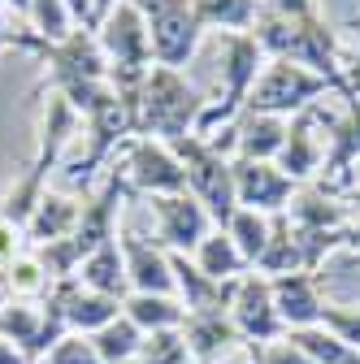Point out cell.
<instances>
[{
    "label": "cell",
    "instance_id": "obj_36",
    "mask_svg": "<svg viewBox=\"0 0 360 364\" xmlns=\"http://www.w3.org/2000/svg\"><path fill=\"white\" fill-rule=\"evenodd\" d=\"M260 5L278 18H317L322 14V0H260Z\"/></svg>",
    "mask_w": 360,
    "mask_h": 364
},
{
    "label": "cell",
    "instance_id": "obj_25",
    "mask_svg": "<svg viewBox=\"0 0 360 364\" xmlns=\"http://www.w3.org/2000/svg\"><path fill=\"white\" fill-rule=\"evenodd\" d=\"M191 9L213 35H243L260 18V0H191Z\"/></svg>",
    "mask_w": 360,
    "mask_h": 364
},
{
    "label": "cell",
    "instance_id": "obj_19",
    "mask_svg": "<svg viewBox=\"0 0 360 364\" xmlns=\"http://www.w3.org/2000/svg\"><path fill=\"white\" fill-rule=\"evenodd\" d=\"M57 299H61V312H65V330L70 334H100L109 321L122 316V299H109V295H96L78 287L74 278L70 282H57Z\"/></svg>",
    "mask_w": 360,
    "mask_h": 364
},
{
    "label": "cell",
    "instance_id": "obj_33",
    "mask_svg": "<svg viewBox=\"0 0 360 364\" xmlns=\"http://www.w3.org/2000/svg\"><path fill=\"white\" fill-rule=\"evenodd\" d=\"M248 351H252V360H256V364H317V360H308V355H304V351H300V347L287 338V334H282L278 343L248 347Z\"/></svg>",
    "mask_w": 360,
    "mask_h": 364
},
{
    "label": "cell",
    "instance_id": "obj_13",
    "mask_svg": "<svg viewBox=\"0 0 360 364\" xmlns=\"http://www.w3.org/2000/svg\"><path fill=\"white\" fill-rule=\"evenodd\" d=\"M231 169H235V200H239V208H252V213H265V217L287 213L291 200H295V191H300L274 161L231 156Z\"/></svg>",
    "mask_w": 360,
    "mask_h": 364
},
{
    "label": "cell",
    "instance_id": "obj_40",
    "mask_svg": "<svg viewBox=\"0 0 360 364\" xmlns=\"http://www.w3.org/2000/svg\"><path fill=\"white\" fill-rule=\"evenodd\" d=\"M347 247L360 256V213H356V217H351V225H347Z\"/></svg>",
    "mask_w": 360,
    "mask_h": 364
},
{
    "label": "cell",
    "instance_id": "obj_18",
    "mask_svg": "<svg viewBox=\"0 0 360 364\" xmlns=\"http://www.w3.org/2000/svg\"><path fill=\"white\" fill-rule=\"evenodd\" d=\"M274 287V308L282 316L287 334L291 330H308V326H322V291H317V273H282V278H269Z\"/></svg>",
    "mask_w": 360,
    "mask_h": 364
},
{
    "label": "cell",
    "instance_id": "obj_39",
    "mask_svg": "<svg viewBox=\"0 0 360 364\" xmlns=\"http://www.w3.org/2000/svg\"><path fill=\"white\" fill-rule=\"evenodd\" d=\"M0 364H31L22 347H14L9 338H0Z\"/></svg>",
    "mask_w": 360,
    "mask_h": 364
},
{
    "label": "cell",
    "instance_id": "obj_42",
    "mask_svg": "<svg viewBox=\"0 0 360 364\" xmlns=\"http://www.w3.org/2000/svg\"><path fill=\"white\" fill-rule=\"evenodd\" d=\"M117 5H122V0H92V14H96V22H100V18H109Z\"/></svg>",
    "mask_w": 360,
    "mask_h": 364
},
{
    "label": "cell",
    "instance_id": "obj_21",
    "mask_svg": "<svg viewBox=\"0 0 360 364\" xmlns=\"http://www.w3.org/2000/svg\"><path fill=\"white\" fill-rule=\"evenodd\" d=\"M74 282L96 291V295H109V299H126L130 295V282H126V256H122V243L109 239L100 243L92 256H87L74 273Z\"/></svg>",
    "mask_w": 360,
    "mask_h": 364
},
{
    "label": "cell",
    "instance_id": "obj_31",
    "mask_svg": "<svg viewBox=\"0 0 360 364\" xmlns=\"http://www.w3.org/2000/svg\"><path fill=\"white\" fill-rule=\"evenodd\" d=\"M322 326H326L334 338H343L347 347H356V351H360V304H356V308L326 304V308H322Z\"/></svg>",
    "mask_w": 360,
    "mask_h": 364
},
{
    "label": "cell",
    "instance_id": "obj_17",
    "mask_svg": "<svg viewBox=\"0 0 360 364\" xmlns=\"http://www.w3.org/2000/svg\"><path fill=\"white\" fill-rule=\"evenodd\" d=\"M282 217H287V225L295 235H322V230H347L356 213L339 196L322 191L317 182H308V187L295 191V200H291V208Z\"/></svg>",
    "mask_w": 360,
    "mask_h": 364
},
{
    "label": "cell",
    "instance_id": "obj_37",
    "mask_svg": "<svg viewBox=\"0 0 360 364\" xmlns=\"http://www.w3.org/2000/svg\"><path fill=\"white\" fill-rule=\"evenodd\" d=\"M70 5V14H74V22L78 26H92L96 31V14H92V0H65Z\"/></svg>",
    "mask_w": 360,
    "mask_h": 364
},
{
    "label": "cell",
    "instance_id": "obj_29",
    "mask_svg": "<svg viewBox=\"0 0 360 364\" xmlns=\"http://www.w3.org/2000/svg\"><path fill=\"white\" fill-rule=\"evenodd\" d=\"M39 39H65L78 22H74V14H70V5L65 0H31V22H26Z\"/></svg>",
    "mask_w": 360,
    "mask_h": 364
},
{
    "label": "cell",
    "instance_id": "obj_16",
    "mask_svg": "<svg viewBox=\"0 0 360 364\" xmlns=\"http://www.w3.org/2000/svg\"><path fill=\"white\" fill-rule=\"evenodd\" d=\"M183 338H187L191 360H200V364H217V360H226L231 351L248 347V343H243V334H239V330H235V321H231V308L187 312V321H183Z\"/></svg>",
    "mask_w": 360,
    "mask_h": 364
},
{
    "label": "cell",
    "instance_id": "obj_27",
    "mask_svg": "<svg viewBox=\"0 0 360 364\" xmlns=\"http://www.w3.org/2000/svg\"><path fill=\"white\" fill-rule=\"evenodd\" d=\"M226 235L235 239V247L243 252V260L256 264L260 252L269 247V235H274V217L252 213V208H235V217L226 221Z\"/></svg>",
    "mask_w": 360,
    "mask_h": 364
},
{
    "label": "cell",
    "instance_id": "obj_9",
    "mask_svg": "<svg viewBox=\"0 0 360 364\" xmlns=\"http://www.w3.org/2000/svg\"><path fill=\"white\" fill-rule=\"evenodd\" d=\"M122 173L130 182V191L134 196H178V191H187V169L183 161L174 156L169 144L161 139H130L126 152H122Z\"/></svg>",
    "mask_w": 360,
    "mask_h": 364
},
{
    "label": "cell",
    "instance_id": "obj_34",
    "mask_svg": "<svg viewBox=\"0 0 360 364\" xmlns=\"http://www.w3.org/2000/svg\"><path fill=\"white\" fill-rule=\"evenodd\" d=\"M347 31L356 35V43H351V53H347L339 78H343V100H360V18H351Z\"/></svg>",
    "mask_w": 360,
    "mask_h": 364
},
{
    "label": "cell",
    "instance_id": "obj_4",
    "mask_svg": "<svg viewBox=\"0 0 360 364\" xmlns=\"http://www.w3.org/2000/svg\"><path fill=\"white\" fill-rule=\"evenodd\" d=\"M217 43H221V91H217V100H208V109L200 117V130H196L200 139H213L217 130H226V126H235L243 117L248 96H252V87H256V78H260V70L269 61L252 31L217 35Z\"/></svg>",
    "mask_w": 360,
    "mask_h": 364
},
{
    "label": "cell",
    "instance_id": "obj_32",
    "mask_svg": "<svg viewBox=\"0 0 360 364\" xmlns=\"http://www.w3.org/2000/svg\"><path fill=\"white\" fill-rule=\"evenodd\" d=\"M43 364H105V360L96 355V347H92V338H87V334H65L48 351V360H43Z\"/></svg>",
    "mask_w": 360,
    "mask_h": 364
},
{
    "label": "cell",
    "instance_id": "obj_1",
    "mask_svg": "<svg viewBox=\"0 0 360 364\" xmlns=\"http://www.w3.org/2000/svg\"><path fill=\"white\" fill-rule=\"evenodd\" d=\"M130 113V139H161L178 144L200 130V117L208 109V96L187 78V70L152 65L134 87H117Z\"/></svg>",
    "mask_w": 360,
    "mask_h": 364
},
{
    "label": "cell",
    "instance_id": "obj_24",
    "mask_svg": "<svg viewBox=\"0 0 360 364\" xmlns=\"http://www.w3.org/2000/svg\"><path fill=\"white\" fill-rule=\"evenodd\" d=\"M191 260H196V269L204 273V278H213V282H239L243 273L252 269L226 230H213V235L191 252Z\"/></svg>",
    "mask_w": 360,
    "mask_h": 364
},
{
    "label": "cell",
    "instance_id": "obj_22",
    "mask_svg": "<svg viewBox=\"0 0 360 364\" xmlns=\"http://www.w3.org/2000/svg\"><path fill=\"white\" fill-rule=\"evenodd\" d=\"M235 134V156L243 161H278L282 144H287V126L291 117H274V113H243Z\"/></svg>",
    "mask_w": 360,
    "mask_h": 364
},
{
    "label": "cell",
    "instance_id": "obj_38",
    "mask_svg": "<svg viewBox=\"0 0 360 364\" xmlns=\"http://www.w3.org/2000/svg\"><path fill=\"white\" fill-rule=\"evenodd\" d=\"M343 204H347L351 213H360V165L351 169V178H347V187H343Z\"/></svg>",
    "mask_w": 360,
    "mask_h": 364
},
{
    "label": "cell",
    "instance_id": "obj_6",
    "mask_svg": "<svg viewBox=\"0 0 360 364\" xmlns=\"http://www.w3.org/2000/svg\"><path fill=\"white\" fill-rule=\"evenodd\" d=\"M169 148H174V156L183 161V169H187V191L208 208V217H213L217 230H226V221L239 208L231 156H221L208 139H200V134H187V139H178Z\"/></svg>",
    "mask_w": 360,
    "mask_h": 364
},
{
    "label": "cell",
    "instance_id": "obj_35",
    "mask_svg": "<svg viewBox=\"0 0 360 364\" xmlns=\"http://www.w3.org/2000/svg\"><path fill=\"white\" fill-rule=\"evenodd\" d=\"M22 252H31V243H26V230L0 217V269H5V264H14Z\"/></svg>",
    "mask_w": 360,
    "mask_h": 364
},
{
    "label": "cell",
    "instance_id": "obj_8",
    "mask_svg": "<svg viewBox=\"0 0 360 364\" xmlns=\"http://www.w3.org/2000/svg\"><path fill=\"white\" fill-rule=\"evenodd\" d=\"M96 39L109 57V74H144L152 70V35H148V22L144 14L122 0V5L96 22Z\"/></svg>",
    "mask_w": 360,
    "mask_h": 364
},
{
    "label": "cell",
    "instance_id": "obj_14",
    "mask_svg": "<svg viewBox=\"0 0 360 364\" xmlns=\"http://www.w3.org/2000/svg\"><path fill=\"white\" fill-rule=\"evenodd\" d=\"M356 165H360V100H343V113L326 117V169L317 187L339 196Z\"/></svg>",
    "mask_w": 360,
    "mask_h": 364
},
{
    "label": "cell",
    "instance_id": "obj_5",
    "mask_svg": "<svg viewBox=\"0 0 360 364\" xmlns=\"http://www.w3.org/2000/svg\"><path fill=\"white\" fill-rule=\"evenodd\" d=\"M326 96L343 100V78H326V74H312L295 61H265L248 109L243 113H274V117H295L312 105H322Z\"/></svg>",
    "mask_w": 360,
    "mask_h": 364
},
{
    "label": "cell",
    "instance_id": "obj_20",
    "mask_svg": "<svg viewBox=\"0 0 360 364\" xmlns=\"http://www.w3.org/2000/svg\"><path fill=\"white\" fill-rule=\"evenodd\" d=\"M78 217H83V200L70 196V191H43L39 208L31 213L26 221V243L31 247H43V243H61L78 230Z\"/></svg>",
    "mask_w": 360,
    "mask_h": 364
},
{
    "label": "cell",
    "instance_id": "obj_23",
    "mask_svg": "<svg viewBox=\"0 0 360 364\" xmlns=\"http://www.w3.org/2000/svg\"><path fill=\"white\" fill-rule=\"evenodd\" d=\"M122 316L126 321L139 326V334H161V330H183L187 321V308L178 295H139V291H130L122 299Z\"/></svg>",
    "mask_w": 360,
    "mask_h": 364
},
{
    "label": "cell",
    "instance_id": "obj_12",
    "mask_svg": "<svg viewBox=\"0 0 360 364\" xmlns=\"http://www.w3.org/2000/svg\"><path fill=\"white\" fill-rule=\"evenodd\" d=\"M231 321L235 330L243 334L248 347H265V343H278L287 334L282 316L274 308V287H269L265 273H243L239 287H235V299H231Z\"/></svg>",
    "mask_w": 360,
    "mask_h": 364
},
{
    "label": "cell",
    "instance_id": "obj_43",
    "mask_svg": "<svg viewBox=\"0 0 360 364\" xmlns=\"http://www.w3.org/2000/svg\"><path fill=\"white\" fill-rule=\"evenodd\" d=\"M126 364H139V360H126Z\"/></svg>",
    "mask_w": 360,
    "mask_h": 364
},
{
    "label": "cell",
    "instance_id": "obj_41",
    "mask_svg": "<svg viewBox=\"0 0 360 364\" xmlns=\"http://www.w3.org/2000/svg\"><path fill=\"white\" fill-rule=\"evenodd\" d=\"M0 5H9V9H14V14L22 18V26L31 22V0H0Z\"/></svg>",
    "mask_w": 360,
    "mask_h": 364
},
{
    "label": "cell",
    "instance_id": "obj_26",
    "mask_svg": "<svg viewBox=\"0 0 360 364\" xmlns=\"http://www.w3.org/2000/svg\"><path fill=\"white\" fill-rule=\"evenodd\" d=\"M0 278H5V291H9V299H26V304H43L53 295V273H48V264H43L35 252H22L14 264H5L0 269Z\"/></svg>",
    "mask_w": 360,
    "mask_h": 364
},
{
    "label": "cell",
    "instance_id": "obj_10",
    "mask_svg": "<svg viewBox=\"0 0 360 364\" xmlns=\"http://www.w3.org/2000/svg\"><path fill=\"white\" fill-rule=\"evenodd\" d=\"M148 213L157 225V243L165 252H183L191 256L217 225L208 217V208L191 196V191H178V196H148Z\"/></svg>",
    "mask_w": 360,
    "mask_h": 364
},
{
    "label": "cell",
    "instance_id": "obj_7",
    "mask_svg": "<svg viewBox=\"0 0 360 364\" xmlns=\"http://www.w3.org/2000/svg\"><path fill=\"white\" fill-rule=\"evenodd\" d=\"M134 9L144 14L148 35H152V65H169V70H183L200 39L208 35L191 9V0H130Z\"/></svg>",
    "mask_w": 360,
    "mask_h": 364
},
{
    "label": "cell",
    "instance_id": "obj_2",
    "mask_svg": "<svg viewBox=\"0 0 360 364\" xmlns=\"http://www.w3.org/2000/svg\"><path fill=\"white\" fill-rule=\"evenodd\" d=\"M260 53L269 61H295L312 74H326V78H339L343 74V61H347V48H343V31L317 14V18H278L260 5V18L252 26Z\"/></svg>",
    "mask_w": 360,
    "mask_h": 364
},
{
    "label": "cell",
    "instance_id": "obj_30",
    "mask_svg": "<svg viewBox=\"0 0 360 364\" xmlns=\"http://www.w3.org/2000/svg\"><path fill=\"white\" fill-rule=\"evenodd\" d=\"M139 364H191V351H187L183 330H161V334H148V338H144V347H139Z\"/></svg>",
    "mask_w": 360,
    "mask_h": 364
},
{
    "label": "cell",
    "instance_id": "obj_28",
    "mask_svg": "<svg viewBox=\"0 0 360 364\" xmlns=\"http://www.w3.org/2000/svg\"><path fill=\"white\" fill-rule=\"evenodd\" d=\"M92 347L105 364H126V360H139V347H144V334L134 321H126V316H117V321H109L100 334H92Z\"/></svg>",
    "mask_w": 360,
    "mask_h": 364
},
{
    "label": "cell",
    "instance_id": "obj_15",
    "mask_svg": "<svg viewBox=\"0 0 360 364\" xmlns=\"http://www.w3.org/2000/svg\"><path fill=\"white\" fill-rule=\"evenodd\" d=\"M117 243H122V256H126L130 291H139V295H174V264H169V252L157 239L117 230Z\"/></svg>",
    "mask_w": 360,
    "mask_h": 364
},
{
    "label": "cell",
    "instance_id": "obj_11",
    "mask_svg": "<svg viewBox=\"0 0 360 364\" xmlns=\"http://www.w3.org/2000/svg\"><path fill=\"white\" fill-rule=\"evenodd\" d=\"M326 109L322 105H312L304 113L291 117L287 126V144L278 152V169L295 182V187H308V182H317L322 169H326Z\"/></svg>",
    "mask_w": 360,
    "mask_h": 364
},
{
    "label": "cell",
    "instance_id": "obj_3",
    "mask_svg": "<svg viewBox=\"0 0 360 364\" xmlns=\"http://www.w3.org/2000/svg\"><path fill=\"white\" fill-rule=\"evenodd\" d=\"M78 130H83V117L74 113V105L65 96H57V91H48V105H43V117H39L35 161L26 165V173L14 182V187L0 196V217H5V221H14V225H22V230H26L31 213L39 208L43 191H48L53 169L61 165V156H65V148H70V139H74Z\"/></svg>",
    "mask_w": 360,
    "mask_h": 364
}]
</instances>
